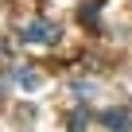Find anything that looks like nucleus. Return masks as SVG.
I'll return each instance as SVG.
<instances>
[{"label":"nucleus","mask_w":132,"mask_h":132,"mask_svg":"<svg viewBox=\"0 0 132 132\" xmlns=\"http://www.w3.org/2000/svg\"><path fill=\"white\" fill-rule=\"evenodd\" d=\"M89 120H93V113L82 105V109H74L70 117H66V132H86V128H89Z\"/></svg>","instance_id":"3"},{"label":"nucleus","mask_w":132,"mask_h":132,"mask_svg":"<svg viewBox=\"0 0 132 132\" xmlns=\"http://www.w3.org/2000/svg\"><path fill=\"white\" fill-rule=\"evenodd\" d=\"M70 93H78V97L86 101V97L93 93V86H89V82H74V86H70Z\"/></svg>","instance_id":"6"},{"label":"nucleus","mask_w":132,"mask_h":132,"mask_svg":"<svg viewBox=\"0 0 132 132\" xmlns=\"http://www.w3.org/2000/svg\"><path fill=\"white\" fill-rule=\"evenodd\" d=\"M16 35H20V43L51 47V43H58V23H54V20H27V23L16 27Z\"/></svg>","instance_id":"1"},{"label":"nucleus","mask_w":132,"mask_h":132,"mask_svg":"<svg viewBox=\"0 0 132 132\" xmlns=\"http://www.w3.org/2000/svg\"><path fill=\"white\" fill-rule=\"evenodd\" d=\"M16 82H20L23 89H35V86H39V74L27 70V66H16Z\"/></svg>","instance_id":"5"},{"label":"nucleus","mask_w":132,"mask_h":132,"mask_svg":"<svg viewBox=\"0 0 132 132\" xmlns=\"http://www.w3.org/2000/svg\"><path fill=\"white\" fill-rule=\"evenodd\" d=\"M97 16H101V0H86V4L78 8V20L86 27H97Z\"/></svg>","instance_id":"4"},{"label":"nucleus","mask_w":132,"mask_h":132,"mask_svg":"<svg viewBox=\"0 0 132 132\" xmlns=\"http://www.w3.org/2000/svg\"><path fill=\"white\" fill-rule=\"evenodd\" d=\"M97 124L105 132H132V105H109V109H101Z\"/></svg>","instance_id":"2"}]
</instances>
